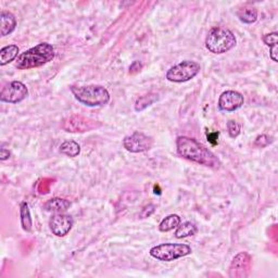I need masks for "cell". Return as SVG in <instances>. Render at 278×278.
Here are the masks:
<instances>
[{"label": "cell", "mask_w": 278, "mask_h": 278, "mask_svg": "<svg viewBox=\"0 0 278 278\" xmlns=\"http://www.w3.org/2000/svg\"><path fill=\"white\" fill-rule=\"evenodd\" d=\"M20 216H21V225L23 230L32 231L33 228V221L32 216H30V211L28 202H22L20 204Z\"/></svg>", "instance_id": "cell-17"}, {"label": "cell", "mask_w": 278, "mask_h": 278, "mask_svg": "<svg viewBox=\"0 0 278 278\" xmlns=\"http://www.w3.org/2000/svg\"><path fill=\"white\" fill-rule=\"evenodd\" d=\"M73 224L74 221L72 219V216L64 213L55 214L49 221L51 233L56 237H64L68 235L72 227H73Z\"/></svg>", "instance_id": "cell-12"}, {"label": "cell", "mask_w": 278, "mask_h": 278, "mask_svg": "<svg viewBox=\"0 0 278 278\" xmlns=\"http://www.w3.org/2000/svg\"><path fill=\"white\" fill-rule=\"evenodd\" d=\"M153 146V139L141 132H135L123 139V147L132 153H141L150 150Z\"/></svg>", "instance_id": "cell-9"}, {"label": "cell", "mask_w": 278, "mask_h": 278, "mask_svg": "<svg viewBox=\"0 0 278 278\" xmlns=\"http://www.w3.org/2000/svg\"><path fill=\"white\" fill-rule=\"evenodd\" d=\"M252 259L248 252H239L229 265V277L246 278L250 274Z\"/></svg>", "instance_id": "cell-10"}, {"label": "cell", "mask_w": 278, "mask_h": 278, "mask_svg": "<svg viewBox=\"0 0 278 278\" xmlns=\"http://www.w3.org/2000/svg\"><path fill=\"white\" fill-rule=\"evenodd\" d=\"M10 157H11V152H10L8 149H6V148L0 149V160L6 161V160H8Z\"/></svg>", "instance_id": "cell-28"}, {"label": "cell", "mask_w": 278, "mask_h": 278, "mask_svg": "<svg viewBox=\"0 0 278 278\" xmlns=\"http://www.w3.org/2000/svg\"><path fill=\"white\" fill-rule=\"evenodd\" d=\"M156 205L150 203V204H148L146 205L145 208H143L141 211H140V213H139V219H148V218H150V216L156 212Z\"/></svg>", "instance_id": "cell-25"}, {"label": "cell", "mask_w": 278, "mask_h": 278, "mask_svg": "<svg viewBox=\"0 0 278 278\" xmlns=\"http://www.w3.org/2000/svg\"><path fill=\"white\" fill-rule=\"evenodd\" d=\"M263 42L266 46L269 47H274V46H277L278 43V34L276 32H273L270 34H266L263 36Z\"/></svg>", "instance_id": "cell-24"}, {"label": "cell", "mask_w": 278, "mask_h": 278, "mask_svg": "<svg viewBox=\"0 0 278 278\" xmlns=\"http://www.w3.org/2000/svg\"><path fill=\"white\" fill-rule=\"evenodd\" d=\"M201 66L195 61L185 60L169 68L167 72V80L172 83H185L199 74Z\"/></svg>", "instance_id": "cell-6"}, {"label": "cell", "mask_w": 278, "mask_h": 278, "mask_svg": "<svg viewBox=\"0 0 278 278\" xmlns=\"http://www.w3.org/2000/svg\"><path fill=\"white\" fill-rule=\"evenodd\" d=\"M60 152L66 157L75 158L80 156L81 146L74 140H66L60 146Z\"/></svg>", "instance_id": "cell-21"}, {"label": "cell", "mask_w": 278, "mask_h": 278, "mask_svg": "<svg viewBox=\"0 0 278 278\" xmlns=\"http://www.w3.org/2000/svg\"><path fill=\"white\" fill-rule=\"evenodd\" d=\"M197 233H198L197 226L192 222H185L177 226V228L176 230H175L174 235L177 239H183V238H186V237L195 236Z\"/></svg>", "instance_id": "cell-18"}, {"label": "cell", "mask_w": 278, "mask_h": 278, "mask_svg": "<svg viewBox=\"0 0 278 278\" xmlns=\"http://www.w3.org/2000/svg\"><path fill=\"white\" fill-rule=\"evenodd\" d=\"M55 58V48L48 43L38 44L35 47L24 51L15 60L19 70H29L49 63Z\"/></svg>", "instance_id": "cell-2"}, {"label": "cell", "mask_w": 278, "mask_h": 278, "mask_svg": "<svg viewBox=\"0 0 278 278\" xmlns=\"http://www.w3.org/2000/svg\"><path fill=\"white\" fill-rule=\"evenodd\" d=\"M70 89L75 99L87 107H102L109 104L110 94L101 85L71 86Z\"/></svg>", "instance_id": "cell-3"}, {"label": "cell", "mask_w": 278, "mask_h": 278, "mask_svg": "<svg viewBox=\"0 0 278 278\" xmlns=\"http://www.w3.org/2000/svg\"><path fill=\"white\" fill-rule=\"evenodd\" d=\"M158 99H159V95L154 94V92L139 97L135 102V106H134V108H135V111L136 112L143 111L145 109H147L148 107L153 105L154 102H157Z\"/></svg>", "instance_id": "cell-20"}, {"label": "cell", "mask_w": 278, "mask_h": 278, "mask_svg": "<svg viewBox=\"0 0 278 278\" xmlns=\"http://www.w3.org/2000/svg\"><path fill=\"white\" fill-rule=\"evenodd\" d=\"M28 96V89L22 82L13 81L4 85L0 92V101L6 104L17 105L22 102Z\"/></svg>", "instance_id": "cell-8"}, {"label": "cell", "mask_w": 278, "mask_h": 278, "mask_svg": "<svg viewBox=\"0 0 278 278\" xmlns=\"http://www.w3.org/2000/svg\"><path fill=\"white\" fill-rule=\"evenodd\" d=\"M20 53V49L17 45H9L0 50V65L4 66L15 60Z\"/></svg>", "instance_id": "cell-15"}, {"label": "cell", "mask_w": 278, "mask_h": 278, "mask_svg": "<svg viewBox=\"0 0 278 278\" xmlns=\"http://www.w3.org/2000/svg\"><path fill=\"white\" fill-rule=\"evenodd\" d=\"M237 17L245 24H253L257 20V10L253 7H244L237 11Z\"/></svg>", "instance_id": "cell-16"}, {"label": "cell", "mask_w": 278, "mask_h": 278, "mask_svg": "<svg viewBox=\"0 0 278 278\" xmlns=\"http://www.w3.org/2000/svg\"><path fill=\"white\" fill-rule=\"evenodd\" d=\"M277 51H278L277 46H274V47H271V49H270V56H271V59L274 61V62H277V61H278V59H277Z\"/></svg>", "instance_id": "cell-29"}, {"label": "cell", "mask_w": 278, "mask_h": 278, "mask_svg": "<svg viewBox=\"0 0 278 278\" xmlns=\"http://www.w3.org/2000/svg\"><path fill=\"white\" fill-rule=\"evenodd\" d=\"M227 132L230 138H236L240 134V125L235 120H229L227 122Z\"/></svg>", "instance_id": "cell-22"}, {"label": "cell", "mask_w": 278, "mask_h": 278, "mask_svg": "<svg viewBox=\"0 0 278 278\" xmlns=\"http://www.w3.org/2000/svg\"><path fill=\"white\" fill-rule=\"evenodd\" d=\"M181 216L177 214H169L166 219L162 220V222L159 225V230L162 231V233H167V231L177 228V226L181 224Z\"/></svg>", "instance_id": "cell-19"}, {"label": "cell", "mask_w": 278, "mask_h": 278, "mask_svg": "<svg viewBox=\"0 0 278 278\" xmlns=\"http://www.w3.org/2000/svg\"><path fill=\"white\" fill-rule=\"evenodd\" d=\"M245 104L243 94L236 90H226L219 98V109L226 112H233L240 109Z\"/></svg>", "instance_id": "cell-11"}, {"label": "cell", "mask_w": 278, "mask_h": 278, "mask_svg": "<svg viewBox=\"0 0 278 278\" xmlns=\"http://www.w3.org/2000/svg\"><path fill=\"white\" fill-rule=\"evenodd\" d=\"M219 135L220 134L219 133H210V134H208V140H209V142L211 143V145L212 146H216L219 143Z\"/></svg>", "instance_id": "cell-26"}, {"label": "cell", "mask_w": 278, "mask_h": 278, "mask_svg": "<svg viewBox=\"0 0 278 278\" xmlns=\"http://www.w3.org/2000/svg\"><path fill=\"white\" fill-rule=\"evenodd\" d=\"M141 69H142V63L139 62V61H135V62H133L130 66V73L131 74L138 73Z\"/></svg>", "instance_id": "cell-27"}, {"label": "cell", "mask_w": 278, "mask_h": 278, "mask_svg": "<svg viewBox=\"0 0 278 278\" xmlns=\"http://www.w3.org/2000/svg\"><path fill=\"white\" fill-rule=\"evenodd\" d=\"M237 44L235 34L225 28H213L205 38V48L214 55H223L233 49Z\"/></svg>", "instance_id": "cell-4"}, {"label": "cell", "mask_w": 278, "mask_h": 278, "mask_svg": "<svg viewBox=\"0 0 278 278\" xmlns=\"http://www.w3.org/2000/svg\"><path fill=\"white\" fill-rule=\"evenodd\" d=\"M272 142H273V138L270 137L269 135H265V134H263V135H260L255 138L254 146L259 147V148H265Z\"/></svg>", "instance_id": "cell-23"}, {"label": "cell", "mask_w": 278, "mask_h": 278, "mask_svg": "<svg viewBox=\"0 0 278 278\" xmlns=\"http://www.w3.org/2000/svg\"><path fill=\"white\" fill-rule=\"evenodd\" d=\"M101 125H102L101 122L94 120V118L74 114L65 117L62 121L61 127H62V130L65 132L76 134V133H87V132L95 131L97 128L101 127Z\"/></svg>", "instance_id": "cell-7"}, {"label": "cell", "mask_w": 278, "mask_h": 278, "mask_svg": "<svg viewBox=\"0 0 278 278\" xmlns=\"http://www.w3.org/2000/svg\"><path fill=\"white\" fill-rule=\"evenodd\" d=\"M71 207V202L69 200L63 199V198H53L48 200L47 202L44 204V209L50 213L59 214V213H64L65 211H68Z\"/></svg>", "instance_id": "cell-13"}, {"label": "cell", "mask_w": 278, "mask_h": 278, "mask_svg": "<svg viewBox=\"0 0 278 278\" xmlns=\"http://www.w3.org/2000/svg\"><path fill=\"white\" fill-rule=\"evenodd\" d=\"M192 252V248L185 244H162L152 247L149 253L158 261L172 262L189 255Z\"/></svg>", "instance_id": "cell-5"}, {"label": "cell", "mask_w": 278, "mask_h": 278, "mask_svg": "<svg viewBox=\"0 0 278 278\" xmlns=\"http://www.w3.org/2000/svg\"><path fill=\"white\" fill-rule=\"evenodd\" d=\"M176 150L182 158L188 161L198 163L200 166L218 169L221 161L215 154L203 146L201 142L188 136H179L176 139Z\"/></svg>", "instance_id": "cell-1"}, {"label": "cell", "mask_w": 278, "mask_h": 278, "mask_svg": "<svg viewBox=\"0 0 278 278\" xmlns=\"http://www.w3.org/2000/svg\"><path fill=\"white\" fill-rule=\"evenodd\" d=\"M0 23H1V37H6L13 33L17 28V19L13 13L9 11H2L0 14Z\"/></svg>", "instance_id": "cell-14"}]
</instances>
